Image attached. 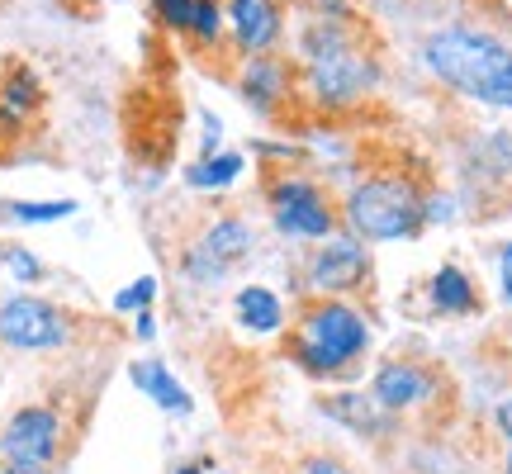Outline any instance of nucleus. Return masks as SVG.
Segmentation results:
<instances>
[{"instance_id": "f257e3e1", "label": "nucleus", "mask_w": 512, "mask_h": 474, "mask_svg": "<svg viewBox=\"0 0 512 474\" xmlns=\"http://www.w3.org/2000/svg\"><path fill=\"white\" fill-rule=\"evenodd\" d=\"M427 67L432 76H441L451 91L512 110V48L498 43L494 34H479V29H441L427 38Z\"/></svg>"}, {"instance_id": "f03ea898", "label": "nucleus", "mask_w": 512, "mask_h": 474, "mask_svg": "<svg viewBox=\"0 0 512 474\" xmlns=\"http://www.w3.org/2000/svg\"><path fill=\"white\" fill-rule=\"evenodd\" d=\"M370 342V328L361 309H351L342 299H318L299 313L290 332V351L299 365H309L313 375H337L347 370Z\"/></svg>"}, {"instance_id": "7ed1b4c3", "label": "nucleus", "mask_w": 512, "mask_h": 474, "mask_svg": "<svg viewBox=\"0 0 512 474\" xmlns=\"http://www.w3.org/2000/svg\"><path fill=\"white\" fill-rule=\"evenodd\" d=\"M304 57H309V91L323 105H351L375 86V62L366 48H356L337 24H318L304 38Z\"/></svg>"}, {"instance_id": "20e7f679", "label": "nucleus", "mask_w": 512, "mask_h": 474, "mask_svg": "<svg viewBox=\"0 0 512 474\" xmlns=\"http://www.w3.org/2000/svg\"><path fill=\"white\" fill-rule=\"evenodd\" d=\"M347 223L366 242H399L427 223V204L403 176H370L347 200Z\"/></svg>"}, {"instance_id": "39448f33", "label": "nucleus", "mask_w": 512, "mask_h": 474, "mask_svg": "<svg viewBox=\"0 0 512 474\" xmlns=\"http://www.w3.org/2000/svg\"><path fill=\"white\" fill-rule=\"evenodd\" d=\"M67 313L48 304V299H34V294H15L0 304V342L10 351H57L67 347Z\"/></svg>"}, {"instance_id": "423d86ee", "label": "nucleus", "mask_w": 512, "mask_h": 474, "mask_svg": "<svg viewBox=\"0 0 512 474\" xmlns=\"http://www.w3.org/2000/svg\"><path fill=\"white\" fill-rule=\"evenodd\" d=\"M57 441H62V422H57L53 408H19L10 427H5V437H0V451L10 465L19 470H48L57 456Z\"/></svg>"}, {"instance_id": "0eeeda50", "label": "nucleus", "mask_w": 512, "mask_h": 474, "mask_svg": "<svg viewBox=\"0 0 512 474\" xmlns=\"http://www.w3.org/2000/svg\"><path fill=\"white\" fill-rule=\"evenodd\" d=\"M271 214L275 228L290 237H332L337 214H332L328 195L309 181H280L271 190Z\"/></svg>"}, {"instance_id": "6e6552de", "label": "nucleus", "mask_w": 512, "mask_h": 474, "mask_svg": "<svg viewBox=\"0 0 512 474\" xmlns=\"http://www.w3.org/2000/svg\"><path fill=\"white\" fill-rule=\"evenodd\" d=\"M366 275H370V256H366V242L356 233L323 237V247H318V256L309 266V280L318 294H347L356 285H366Z\"/></svg>"}, {"instance_id": "1a4fd4ad", "label": "nucleus", "mask_w": 512, "mask_h": 474, "mask_svg": "<svg viewBox=\"0 0 512 474\" xmlns=\"http://www.w3.org/2000/svg\"><path fill=\"white\" fill-rule=\"evenodd\" d=\"M252 242L256 237L242 219H219L185 252V275H190V280H223L228 266H238L242 256L252 252Z\"/></svg>"}, {"instance_id": "9d476101", "label": "nucleus", "mask_w": 512, "mask_h": 474, "mask_svg": "<svg viewBox=\"0 0 512 474\" xmlns=\"http://www.w3.org/2000/svg\"><path fill=\"white\" fill-rule=\"evenodd\" d=\"M228 24L242 53H266L280 38V5L275 0H228Z\"/></svg>"}, {"instance_id": "9b49d317", "label": "nucleus", "mask_w": 512, "mask_h": 474, "mask_svg": "<svg viewBox=\"0 0 512 474\" xmlns=\"http://www.w3.org/2000/svg\"><path fill=\"white\" fill-rule=\"evenodd\" d=\"M43 110V86L24 62H10L0 76V128H24Z\"/></svg>"}, {"instance_id": "f8f14e48", "label": "nucleus", "mask_w": 512, "mask_h": 474, "mask_svg": "<svg viewBox=\"0 0 512 474\" xmlns=\"http://www.w3.org/2000/svg\"><path fill=\"white\" fill-rule=\"evenodd\" d=\"M432 389H437V384H432V375H427L422 365L394 361L375 375V389H370V394H375L380 408H413V403H422Z\"/></svg>"}, {"instance_id": "ddd939ff", "label": "nucleus", "mask_w": 512, "mask_h": 474, "mask_svg": "<svg viewBox=\"0 0 512 474\" xmlns=\"http://www.w3.org/2000/svg\"><path fill=\"white\" fill-rule=\"evenodd\" d=\"M285 95H290V67L266 53H256L252 62H247V72H242V100H247L256 114H271Z\"/></svg>"}, {"instance_id": "4468645a", "label": "nucleus", "mask_w": 512, "mask_h": 474, "mask_svg": "<svg viewBox=\"0 0 512 474\" xmlns=\"http://www.w3.org/2000/svg\"><path fill=\"white\" fill-rule=\"evenodd\" d=\"M128 375H133V384L143 389L147 399L162 403L166 413H190V394H185L181 380H176V375H171L162 361H138L133 370H128Z\"/></svg>"}, {"instance_id": "2eb2a0df", "label": "nucleus", "mask_w": 512, "mask_h": 474, "mask_svg": "<svg viewBox=\"0 0 512 474\" xmlns=\"http://www.w3.org/2000/svg\"><path fill=\"white\" fill-rule=\"evenodd\" d=\"M238 318L252 332H280L285 328V309H280V299H275L266 285H247V290L238 294Z\"/></svg>"}, {"instance_id": "dca6fc26", "label": "nucleus", "mask_w": 512, "mask_h": 474, "mask_svg": "<svg viewBox=\"0 0 512 474\" xmlns=\"http://www.w3.org/2000/svg\"><path fill=\"white\" fill-rule=\"evenodd\" d=\"M432 299H437L441 313H470L479 304L470 275L456 271V266H441V271L432 275Z\"/></svg>"}, {"instance_id": "f3484780", "label": "nucleus", "mask_w": 512, "mask_h": 474, "mask_svg": "<svg viewBox=\"0 0 512 474\" xmlns=\"http://www.w3.org/2000/svg\"><path fill=\"white\" fill-rule=\"evenodd\" d=\"M332 418L337 422H347L351 432H380L384 422H380V403H375V394H337V399L323 403Z\"/></svg>"}, {"instance_id": "a211bd4d", "label": "nucleus", "mask_w": 512, "mask_h": 474, "mask_svg": "<svg viewBox=\"0 0 512 474\" xmlns=\"http://www.w3.org/2000/svg\"><path fill=\"white\" fill-rule=\"evenodd\" d=\"M242 157L238 152H219V157H204V162H195L190 171H185V181L195 185V190H223V185H233L242 176Z\"/></svg>"}, {"instance_id": "6ab92c4d", "label": "nucleus", "mask_w": 512, "mask_h": 474, "mask_svg": "<svg viewBox=\"0 0 512 474\" xmlns=\"http://www.w3.org/2000/svg\"><path fill=\"white\" fill-rule=\"evenodd\" d=\"M76 200H43V204H5V219L10 223H57L72 219Z\"/></svg>"}, {"instance_id": "aec40b11", "label": "nucleus", "mask_w": 512, "mask_h": 474, "mask_svg": "<svg viewBox=\"0 0 512 474\" xmlns=\"http://www.w3.org/2000/svg\"><path fill=\"white\" fill-rule=\"evenodd\" d=\"M223 29V10L219 0H195V19H190V34L204 38V43H214Z\"/></svg>"}, {"instance_id": "412c9836", "label": "nucleus", "mask_w": 512, "mask_h": 474, "mask_svg": "<svg viewBox=\"0 0 512 474\" xmlns=\"http://www.w3.org/2000/svg\"><path fill=\"white\" fill-rule=\"evenodd\" d=\"M152 294H157V280H152V275H143V280H138V285H128V290H119L114 294V309L119 313H143L147 304H152Z\"/></svg>"}, {"instance_id": "4be33fe9", "label": "nucleus", "mask_w": 512, "mask_h": 474, "mask_svg": "<svg viewBox=\"0 0 512 474\" xmlns=\"http://www.w3.org/2000/svg\"><path fill=\"white\" fill-rule=\"evenodd\" d=\"M5 266H10V271L19 275V280H24V285H34V280H43V261H38L34 252H24V247H5Z\"/></svg>"}, {"instance_id": "5701e85b", "label": "nucleus", "mask_w": 512, "mask_h": 474, "mask_svg": "<svg viewBox=\"0 0 512 474\" xmlns=\"http://www.w3.org/2000/svg\"><path fill=\"white\" fill-rule=\"evenodd\" d=\"M152 10H157V19H162V24H171V29H185V34H190L195 0H152Z\"/></svg>"}, {"instance_id": "b1692460", "label": "nucleus", "mask_w": 512, "mask_h": 474, "mask_svg": "<svg viewBox=\"0 0 512 474\" xmlns=\"http://www.w3.org/2000/svg\"><path fill=\"white\" fill-rule=\"evenodd\" d=\"M304 474H351L342 460H332V456H313L309 465H304Z\"/></svg>"}, {"instance_id": "393cba45", "label": "nucleus", "mask_w": 512, "mask_h": 474, "mask_svg": "<svg viewBox=\"0 0 512 474\" xmlns=\"http://www.w3.org/2000/svg\"><path fill=\"white\" fill-rule=\"evenodd\" d=\"M498 275H503V294L512 299V242L503 247V256H498Z\"/></svg>"}, {"instance_id": "a878e982", "label": "nucleus", "mask_w": 512, "mask_h": 474, "mask_svg": "<svg viewBox=\"0 0 512 474\" xmlns=\"http://www.w3.org/2000/svg\"><path fill=\"white\" fill-rule=\"evenodd\" d=\"M152 332H157V323H152V313H138V337H152Z\"/></svg>"}, {"instance_id": "bb28decb", "label": "nucleus", "mask_w": 512, "mask_h": 474, "mask_svg": "<svg viewBox=\"0 0 512 474\" xmlns=\"http://www.w3.org/2000/svg\"><path fill=\"white\" fill-rule=\"evenodd\" d=\"M498 422H503V432H508V437H512V399L503 403V408H498Z\"/></svg>"}, {"instance_id": "cd10ccee", "label": "nucleus", "mask_w": 512, "mask_h": 474, "mask_svg": "<svg viewBox=\"0 0 512 474\" xmlns=\"http://www.w3.org/2000/svg\"><path fill=\"white\" fill-rule=\"evenodd\" d=\"M5 474H48V470H19V465H5Z\"/></svg>"}, {"instance_id": "c85d7f7f", "label": "nucleus", "mask_w": 512, "mask_h": 474, "mask_svg": "<svg viewBox=\"0 0 512 474\" xmlns=\"http://www.w3.org/2000/svg\"><path fill=\"white\" fill-rule=\"evenodd\" d=\"M176 474H200V470H195V465H185V470H176Z\"/></svg>"}, {"instance_id": "c756f323", "label": "nucleus", "mask_w": 512, "mask_h": 474, "mask_svg": "<svg viewBox=\"0 0 512 474\" xmlns=\"http://www.w3.org/2000/svg\"><path fill=\"white\" fill-rule=\"evenodd\" d=\"M508 474H512V456H508Z\"/></svg>"}]
</instances>
